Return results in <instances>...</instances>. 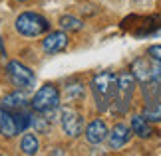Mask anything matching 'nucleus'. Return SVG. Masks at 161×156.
Segmentation results:
<instances>
[{
    "mask_svg": "<svg viewBox=\"0 0 161 156\" xmlns=\"http://www.w3.org/2000/svg\"><path fill=\"white\" fill-rule=\"evenodd\" d=\"M92 93H94V101L97 111H108L111 107L117 93V75L111 71H103L92 79Z\"/></svg>",
    "mask_w": 161,
    "mask_h": 156,
    "instance_id": "obj_1",
    "label": "nucleus"
},
{
    "mask_svg": "<svg viewBox=\"0 0 161 156\" xmlns=\"http://www.w3.org/2000/svg\"><path fill=\"white\" fill-rule=\"evenodd\" d=\"M14 28L18 34L26 36V38H38V36L46 34L50 30V22L42 14H36V12H22L16 18Z\"/></svg>",
    "mask_w": 161,
    "mask_h": 156,
    "instance_id": "obj_2",
    "label": "nucleus"
},
{
    "mask_svg": "<svg viewBox=\"0 0 161 156\" xmlns=\"http://www.w3.org/2000/svg\"><path fill=\"white\" fill-rule=\"evenodd\" d=\"M133 91H135L133 73H123V75L117 77V93H115L114 103H111L114 111H117V113H125V111L129 109V103H131Z\"/></svg>",
    "mask_w": 161,
    "mask_h": 156,
    "instance_id": "obj_3",
    "label": "nucleus"
},
{
    "mask_svg": "<svg viewBox=\"0 0 161 156\" xmlns=\"http://www.w3.org/2000/svg\"><path fill=\"white\" fill-rule=\"evenodd\" d=\"M32 107L36 113H44V111H52L60 107V91L58 87L52 83L42 85L38 93L32 97Z\"/></svg>",
    "mask_w": 161,
    "mask_h": 156,
    "instance_id": "obj_4",
    "label": "nucleus"
},
{
    "mask_svg": "<svg viewBox=\"0 0 161 156\" xmlns=\"http://www.w3.org/2000/svg\"><path fill=\"white\" fill-rule=\"evenodd\" d=\"M8 77L16 87H22V89L34 87V81H36L32 69L22 65L20 61H8Z\"/></svg>",
    "mask_w": 161,
    "mask_h": 156,
    "instance_id": "obj_5",
    "label": "nucleus"
},
{
    "mask_svg": "<svg viewBox=\"0 0 161 156\" xmlns=\"http://www.w3.org/2000/svg\"><path fill=\"white\" fill-rule=\"evenodd\" d=\"M60 123H62V128L68 136L76 138V136L82 134V128H84V121H82V115L78 113L76 109H62L60 113Z\"/></svg>",
    "mask_w": 161,
    "mask_h": 156,
    "instance_id": "obj_6",
    "label": "nucleus"
},
{
    "mask_svg": "<svg viewBox=\"0 0 161 156\" xmlns=\"http://www.w3.org/2000/svg\"><path fill=\"white\" fill-rule=\"evenodd\" d=\"M131 138V128L123 123H117L114 128L108 133V142H109V148L111 150H117V148H123Z\"/></svg>",
    "mask_w": 161,
    "mask_h": 156,
    "instance_id": "obj_7",
    "label": "nucleus"
},
{
    "mask_svg": "<svg viewBox=\"0 0 161 156\" xmlns=\"http://www.w3.org/2000/svg\"><path fill=\"white\" fill-rule=\"evenodd\" d=\"M66 46H68L66 32H52L42 40V49H44V53H50V55L64 52Z\"/></svg>",
    "mask_w": 161,
    "mask_h": 156,
    "instance_id": "obj_8",
    "label": "nucleus"
},
{
    "mask_svg": "<svg viewBox=\"0 0 161 156\" xmlns=\"http://www.w3.org/2000/svg\"><path fill=\"white\" fill-rule=\"evenodd\" d=\"M106 138H108V127L102 118H96L86 127V140L90 144H102Z\"/></svg>",
    "mask_w": 161,
    "mask_h": 156,
    "instance_id": "obj_9",
    "label": "nucleus"
},
{
    "mask_svg": "<svg viewBox=\"0 0 161 156\" xmlns=\"http://www.w3.org/2000/svg\"><path fill=\"white\" fill-rule=\"evenodd\" d=\"M0 133H2L4 136H14V134H18L14 111L4 109L2 105H0Z\"/></svg>",
    "mask_w": 161,
    "mask_h": 156,
    "instance_id": "obj_10",
    "label": "nucleus"
},
{
    "mask_svg": "<svg viewBox=\"0 0 161 156\" xmlns=\"http://www.w3.org/2000/svg\"><path fill=\"white\" fill-rule=\"evenodd\" d=\"M131 71H133V77L141 83H147V81L153 79V65H149L147 59H135L131 65Z\"/></svg>",
    "mask_w": 161,
    "mask_h": 156,
    "instance_id": "obj_11",
    "label": "nucleus"
},
{
    "mask_svg": "<svg viewBox=\"0 0 161 156\" xmlns=\"http://www.w3.org/2000/svg\"><path fill=\"white\" fill-rule=\"evenodd\" d=\"M26 103H28L26 95H24V93H20V91H16V93H10V95H6L0 105H2L4 109H8V111H20V109L26 107Z\"/></svg>",
    "mask_w": 161,
    "mask_h": 156,
    "instance_id": "obj_12",
    "label": "nucleus"
},
{
    "mask_svg": "<svg viewBox=\"0 0 161 156\" xmlns=\"http://www.w3.org/2000/svg\"><path fill=\"white\" fill-rule=\"evenodd\" d=\"M131 133L141 136V138L151 136V127H149V123H147V118L143 115H133L131 117Z\"/></svg>",
    "mask_w": 161,
    "mask_h": 156,
    "instance_id": "obj_13",
    "label": "nucleus"
},
{
    "mask_svg": "<svg viewBox=\"0 0 161 156\" xmlns=\"http://www.w3.org/2000/svg\"><path fill=\"white\" fill-rule=\"evenodd\" d=\"M20 150L24 154H36L40 150V140L36 134H24L20 140Z\"/></svg>",
    "mask_w": 161,
    "mask_h": 156,
    "instance_id": "obj_14",
    "label": "nucleus"
},
{
    "mask_svg": "<svg viewBox=\"0 0 161 156\" xmlns=\"http://www.w3.org/2000/svg\"><path fill=\"white\" fill-rule=\"evenodd\" d=\"M60 26L62 30H70V32H78L84 28V22L76 16H62L60 18Z\"/></svg>",
    "mask_w": 161,
    "mask_h": 156,
    "instance_id": "obj_15",
    "label": "nucleus"
},
{
    "mask_svg": "<svg viewBox=\"0 0 161 156\" xmlns=\"http://www.w3.org/2000/svg\"><path fill=\"white\" fill-rule=\"evenodd\" d=\"M84 85L82 83H72L66 87V97L70 99V101H80V99L84 97Z\"/></svg>",
    "mask_w": 161,
    "mask_h": 156,
    "instance_id": "obj_16",
    "label": "nucleus"
},
{
    "mask_svg": "<svg viewBox=\"0 0 161 156\" xmlns=\"http://www.w3.org/2000/svg\"><path fill=\"white\" fill-rule=\"evenodd\" d=\"M32 124H34V128L38 130V133H48V130H50V121H48L42 113L32 117Z\"/></svg>",
    "mask_w": 161,
    "mask_h": 156,
    "instance_id": "obj_17",
    "label": "nucleus"
},
{
    "mask_svg": "<svg viewBox=\"0 0 161 156\" xmlns=\"http://www.w3.org/2000/svg\"><path fill=\"white\" fill-rule=\"evenodd\" d=\"M147 53L151 55V59H155L157 63H161V46H151Z\"/></svg>",
    "mask_w": 161,
    "mask_h": 156,
    "instance_id": "obj_18",
    "label": "nucleus"
},
{
    "mask_svg": "<svg viewBox=\"0 0 161 156\" xmlns=\"http://www.w3.org/2000/svg\"><path fill=\"white\" fill-rule=\"evenodd\" d=\"M18 2H26V0H18Z\"/></svg>",
    "mask_w": 161,
    "mask_h": 156,
    "instance_id": "obj_19",
    "label": "nucleus"
}]
</instances>
